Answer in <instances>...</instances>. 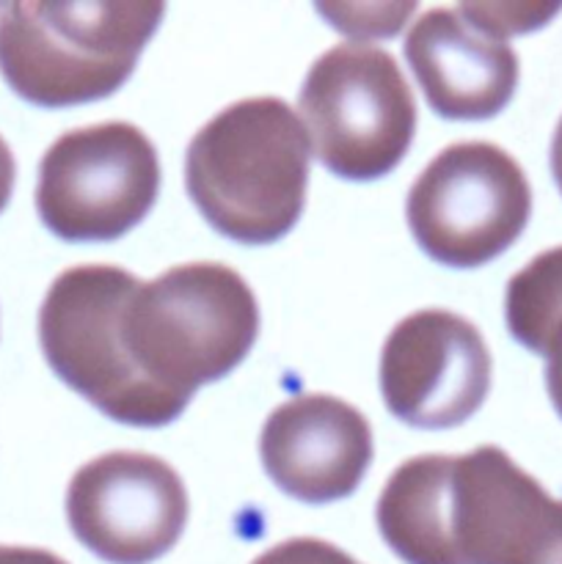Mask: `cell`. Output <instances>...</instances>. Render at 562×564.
<instances>
[{
	"label": "cell",
	"instance_id": "cell-1",
	"mask_svg": "<svg viewBox=\"0 0 562 564\" xmlns=\"http://www.w3.org/2000/svg\"><path fill=\"white\" fill-rule=\"evenodd\" d=\"M378 529L408 564H562V499L499 446L402 463Z\"/></svg>",
	"mask_w": 562,
	"mask_h": 564
},
{
	"label": "cell",
	"instance_id": "cell-2",
	"mask_svg": "<svg viewBox=\"0 0 562 564\" xmlns=\"http://www.w3.org/2000/svg\"><path fill=\"white\" fill-rule=\"evenodd\" d=\"M259 334V306L240 273L193 262L138 281L119 312V339L132 372L187 408L198 386L229 375Z\"/></svg>",
	"mask_w": 562,
	"mask_h": 564
},
{
	"label": "cell",
	"instance_id": "cell-3",
	"mask_svg": "<svg viewBox=\"0 0 562 564\" xmlns=\"http://www.w3.org/2000/svg\"><path fill=\"white\" fill-rule=\"evenodd\" d=\"M309 160L301 116L284 99L248 97L196 132L185 160L187 193L220 235L273 242L301 218Z\"/></svg>",
	"mask_w": 562,
	"mask_h": 564
},
{
	"label": "cell",
	"instance_id": "cell-4",
	"mask_svg": "<svg viewBox=\"0 0 562 564\" xmlns=\"http://www.w3.org/2000/svg\"><path fill=\"white\" fill-rule=\"evenodd\" d=\"M163 3H9L0 9V75L44 108L91 102L130 77Z\"/></svg>",
	"mask_w": 562,
	"mask_h": 564
},
{
	"label": "cell",
	"instance_id": "cell-5",
	"mask_svg": "<svg viewBox=\"0 0 562 564\" xmlns=\"http://www.w3.org/2000/svg\"><path fill=\"white\" fill-rule=\"evenodd\" d=\"M136 275L114 264H77L47 290L39 312V341L53 372L116 422L160 427L185 405L154 391L132 372L119 339V312Z\"/></svg>",
	"mask_w": 562,
	"mask_h": 564
},
{
	"label": "cell",
	"instance_id": "cell-6",
	"mask_svg": "<svg viewBox=\"0 0 562 564\" xmlns=\"http://www.w3.org/2000/svg\"><path fill=\"white\" fill-rule=\"evenodd\" d=\"M298 108L320 163L345 180L389 174L417 132V102L400 66L369 42H342L320 55Z\"/></svg>",
	"mask_w": 562,
	"mask_h": 564
},
{
	"label": "cell",
	"instance_id": "cell-7",
	"mask_svg": "<svg viewBox=\"0 0 562 564\" xmlns=\"http://www.w3.org/2000/svg\"><path fill=\"white\" fill-rule=\"evenodd\" d=\"M408 226L441 264L479 268L518 240L532 213L521 165L488 141L452 143L408 193Z\"/></svg>",
	"mask_w": 562,
	"mask_h": 564
},
{
	"label": "cell",
	"instance_id": "cell-8",
	"mask_svg": "<svg viewBox=\"0 0 562 564\" xmlns=\"http://www.w3.org/2000/svg\"><path fill=\"white\" fill-rule=\"evenodd\" d=\"M160 163L147 132L127 121L69 130L39 165L36 209L61 240H116L147 218Z\"/></svg>",
	"mask_w": 562,
	"mask_h": 564
},
{
	"label": "cell",
	"instance_id": "cell-9",
	"mask_svg": "<svg viewBox=\"0 0 562 564\" xmlns=\"http://www.w3.org/2000/svg\"><path fill=\"white\" fill-rule=\"evenodd\" d=\"M75 538L110 564H149L169 554L187 523L180 474L147 452H108L80 466L66 490Z\"/></svg>",
	"mask_w": 562,
	"mask_h": 564
},
{
	"label": "cell",
	"instance_id": "cell-10",
	"mask_svg": "<svg viewBox=\"0 0 562 564\" xmlns=\"http://www.w3.org/2000/svg\"><path fill=\"white\" fill-rule=\"evenodd\" d=\"M488 389V345L466 317L422 308L391 328L380 356V391L400 422L457 427L479 411Z\"/></svg>",
	"mask_w": 562,
	"mask_h": 564
},
{
	"label": "cell",
	"instance_id": "cell-11",
	"mask_svg": "<svg viewBox=\"0 0 562 564\" xmlns=\"http://www.w3.org/2000/svg\"><path fill=\"white\" fill-rule=\"evenodd\" d=\"M259 455L287 496L325 505L358 488L372 463V430L361 411L336 397L298 394L268 416Z\"/></svg>",
	"mask_w": 562,
	"mask_h": 564
},
{
	"label": "cell",
	"instance_id": "cell-12",
	"mask_svg": "<svg viewBox=\"0 0 562 564\" xmlns=\"http://www.w3.org/2000/svg\"><path fill=\"white\" fill-rule=\"evenodd\" d=\"M406 58L430 108L446 119H490L518 86V55L457 9H430L406 36Z\"/></svg>",
	"mask_w": 562,
	"mask_h": 564
},
{
	"label": "cell",
	"instance_id": "cell-13",
	"mask_svg": "<svg viewBox=\"0 0 562 564\" xmlns=\"http://www.w3.org/2000/svg\"><path fill=\"white\" fill-rule=\"evenodd\" d=\"M505 317L516 341L545 358V389L562 416V246L512 275Z\"/></svg>",
	"mask_w": 562,
	"mask_h": 564
},
{
	"label": "cell",
	"instance_id": "cell-14",
	"mask_svg": "<svg viewBox=\"0 0 562 564\" xmlns=\"http://www.w3.org/2000/svg\"><path fill=\"white\" fill-rule=\"evenodd\" d=\"M472 25L479 31L490 33L496 39H505L510 33H527L534 28L545 25L556 11L560 3H461L455 6Z\"/></svg>",
	"mask_w": 562,
	"mask_h": 564
},
{
	"label": "cell",
	"instance_id": "cell-15",
	"mask_svg": "<svg viewBox=\"0 0 562 564\" xmlns=\"http://www.w3.org/2000/svg\"><path fill=\"white\" fill-rule=\"evenodd\" d=\"M323 17L334 22L339 31L353 36H389L406 25L408 17L417 11V3H339V6H317Z\"/></svg>",
	"mask_w": 562,
	"mask_h": 564
},
{
	"label": "cell",
	"instance_id": "cell-16",
	"mask_svg": "<svg viewBox=\"0 0 562 564\" xmlns=\"http://www.w3.org/2000/svg\"><path fill=\"white\" fill-rule=\"evenodd\" d=\"M251 564H361L353 560L347 551L325 543L317 538H292L273 545L257 556Z\"/></svg>",
	"mask_w": 562,
	"mask_h": 564
},
{
	"label": "cell",
	"instance_id": "cell-17",
	"mask_svg": "<svg viewBox=\"0 0 562 564\" xmlns=\"http://www.w3.org/2000/svg\"><path fill=\"white\" fill-rule=\"evenodd\" d=\"M0 564H69L61 556L42 549H17V545H0Z\"/></svg>",
	"mask_w": 562,
	"mask_h": 564
},
{
	"label": "cell",
	"instance_id": "cell-18",
	"mask_svg": "<svg viewBox=\"0 0 562 564\" xmlns=\"http://www.w3.org/2000/svg\"><path fill=\"white\" fill-rule=\"evenodd\" d=\"M14 176H17V165H14V154H11L9 143L0 138V213L6 209L11 198V187H14Z\"/></svg>",
	"mask_w": 562,
	"mask_h": 564
},
{
	"label": "cell",
	"instance_id": "cell-19",
	"mask_svg": "<svg viewBox=\"0 0 562 564\" xmlns=\"http://www.w3.org/2000/svg\"><path fill=\"white\" fill-rule=\"evenodd\" d=\"M551 174H554L556 185L562 191V119L556 124L554 138H551Z\"/></svg>",
	"mask_w": 562,
	"mask_h": 564
}]
</instances>
